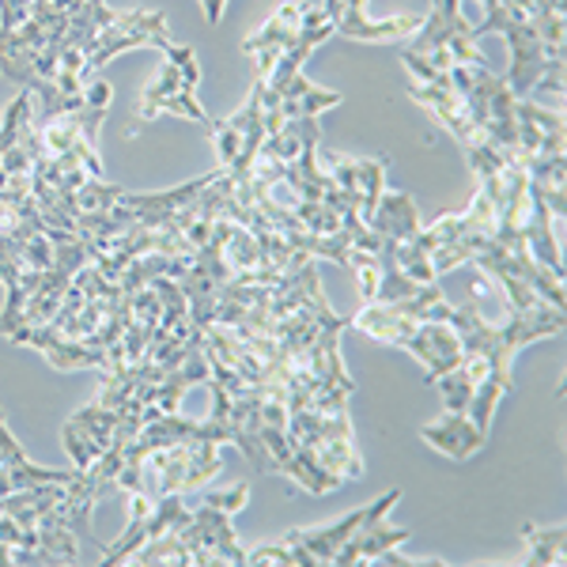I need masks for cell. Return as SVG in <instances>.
<instances>
[{
  "mask_svg": "<svg viewBox=\"0 0 567 567\" xmlns=\"http://www.w3.org/2000/svg\"><path fill=\"white\" fill-rule=\"evenodd\" d=\"M432 386L439 390V398H443L446 413H465V409H470V398H473V386H477V382H473L470 368H465V363H458L454 371L439 374Z\"/></svg>",
  "mask_w": 567,
  "mask_h": 567,
  "instance_id": "cell-16",
  "label": "cell"
},
{
  "mask_svg": "<svg viewBox=\"0 0 567 567\" xmlns=\"http://www.w3.org/2000/svg\"><path fill=\"white\" fill-rule=\"evenodd\" d=\"M178 537L189 553L194 567H216V564H246V548L235 537L231 515L208 503H197V511H189V518L178 526Z\"/></svg>",
  "mask_w": 567,
  "mask_h": 567,
  "instance_id": "cell-7",
  "label": "cell"
},
{
  "mask_svg": "<svg viewBox=\"0 0 567 567\" xmlns=\"http://www.w3.org/2000/svg\"><path fill=\"white\" fill-rule=\"evenodd\" d=\"M216 141V152H219V167L224 171H243L250 167V159L258 155V148L269 141V125H265V110H261V95L258 87L250 91V99L235 110L231 117L224 122H213V133Z\"/></svg>",
  "mask_w": 567,
  "mask_h": 567,
  "instance_id": "cell-8",
  "label": "cell"
},
{
  "mask_svg": "<svg viewBox=\"0 0 567 567\" xmlns=\"http://www.w3.org/2000/svg\"><path fill=\"white\" fill-rule=\"evenodd\" d=\"M401 499V488H390L386 496H379L374 503L360 511H349V515L341 518V523L333 526H307V529H291L288 537H284V545H288L291 553V564L299 567H318V564H333L337 553H341L344 545H349V537L368 523L371 515H379V511H393Z\"/></svg>",
  "mask_w": 567,
  "mask_h": 567,
  "instance_id": "cell-6",
  "label": "cell"
},
{
  "mask_svg": "<svg viewBox=\"0 0 567 567\" xmlns=\"http://www.w3.org/2000/svg\"><path fill=\"white\" fill-rule=\"evenodd\" d=\"M420 439H424L427 446H435L439 454L458 458V462L473 458V454L484 451V443H488V435L473 424L470 413H446L443 420H432V424L420 427Z\"/></svg>",
  "mask_w": 567,
  "mask_h": 567,
  "instance_id": "cell-12",
  "label": "cell"
},
{
  "mask_svg": "<svg viewBox=\"0 0 567 567\" xmlns=\"http://www.w3.org/2000/svg\"><path fill=\"white\" fill-rule=\"evenodd\" d=\"M322 8H326V12H333V8H337V0H326V4H322Z\"/></svg>",
  "mask_w": 567,
  "mask_h": 567,
  "instance_id": "cell-19",
  "label": "cell"
},
{
  "mask_svg": "<svg viewBox=\"0 0 567 567\" xmlns=\"http://www.w3.org/2000/svg\"><path fill=\"white\" fill-rule=\"evenodd\" d=\"M246 564H280V567H291V553L288 545L277 542V545H258L246 553Z\"/></svg>",
  "mask_w": 567,
  "mask_h": 567,
  "instance_id": "cell-18",
  "label": "cell"
},
{
  "mask_svg": "<svg viewBox=\"0 0 567 567\" xmlns=\"http://www.w3.org/2000/svg\"><path fill=\"white\" fill-rule=\"evenodd\" d=\"M368 227L382 239H393V243H409L413 235L420 231V216H416V205L409 194L393 189V194H382L374 213L368 216Z\"/></svg>",
  "mask_w": 567,
  "mask_h": 567,
  "instance_id": "cell-13",
  "label": "cell"
},
{
  "mask_svg": "<svg viewBox=\"0 0 567 567\" xmlns=\"http://www.w3.org/2000/svg\"><path fill=\"white\" fill-rule=\"evenodd\" d=\"M518 159H556L564 155V114L545 106H534L529 99H518Z\"/></svg>",
  "mask_w": 567,
  "mask_h": 567,
  "instance_id": "cell-10",
  "label": "cell"
},
{
  "mask_svg": "<svg viewBox=\"0 0 567 567\" xmlns=\"http://www.w3.org/2000/svg\"><path fill=\"white\" fill-rule=\"evenodd\" d=\"M529 567H560L567 560V534L564 526H526Z\"/></svg>",
  "mask_w": 567,
  "mask_h": 567,
  "instance_id": "cell-15",
  "label": "cell"
},
{
  "mask_svg": "<svg viewBox=\"0 0 567 567\" xmlns=\"http://www.w3.org/2000/svg\"><path fill=\"white\" fill-rule=\"evenodd\" d=\"M329 178L337 182V189L352 200V208L368 224L379 197L386 194L382 189V182H386V159H344V155H333L329 159Z\"/></svg>",
  "mask_w": 567,
  "mask_h": 567,
  "instance_id": "cell-9",
  "label": "cell"
},
{
  "mask_svg": "<svg viewBox=\"0 0 567 567\" xmlns=\"http://www.w3.org/2000/svg\"><path fill=\"white\" fill-rule=\"evenodd\" d=\"M443 322L454 326L462 341V363L473 374V398H470V420L484 435L492 432V416H496L499 398L511 390V363L515 355L534 341L564 333V310L537 303L534 310H511L507 322H488L477 303H462L446 310Z\"/></svg>",
  "mask_w": 567,
  "mask_h": 567,
  "instance_id": "cell-1",
  "label": "cell"
},
{
  "mask_svg": "<svg viewBox=\"0 0 567 567\" xmlns=\"http://www.w3.org/2000/svg\"><path fill=\"white\" fill-rule=\"evenodd\" d=\"M197 84H200L197 53L189 50V45L171 42L167 50H163L159 76H155L152 84L141 91V99H136L141 122H155V117H163V114H175V117H186V122L200 125L205 133H213V117L200 106Z\"/></svg>",
  "mask_w": 567,
  "mask_h": 567,
  "instance_id": "cell-5",
  "label": "cell"
},
{
  "mask_svg": "<svg viewBox=\"0 0 567 567\" xmlns=\"http://www.w3.org/2000/svg\"><path fill=\"white\" fill-rule=\"evenodd\" d=\"M329 39H333V20H329L322 4H296V0H288V4H280L265 20L258 34L246 39L243 50L254 61V69H258V80H265L284 53H307L310 58Z\"/></svg>",
  "mask_w": 567,
  "mask_h": 567,
  "instance_id": "cell-4",
  "label": "cell"
},
{
  "mask_svg": "<svg viewBox=\"0 0 567 567\" xmlns=\"http://www.w3.org/2000/svg\"><path fill=\"white\" fill-rule=\"evenodd\" d=\"M0 465L12 470V477L20 488H34V484H61V481L76 477V465H72V470H45V465H34L31 458H27L23 446L16 443L12 432H8L4 413H0Z\"/></svg>",
  "mask_w": 567,
  "mask_h": 567,
  "instance_id": "cell-14",
  "label": "cell"
},
{
  "mask_svg": "<svg viewBox=\"0 0 567 567\" xmlns=\"http://www.w3.org/2000/svg\"><path fill=\"white\" fill-rule=\"evenodd\" d=\"M200 503L227 511V515H239L246 503H250V484H235V488H224V492H205V496H200Z\"/></svg>",
  "mask_w": 567,
  "mask_h": 567,
  "instance_id": "cell-17",
  "label": "cell"
},
{
  "mask_svg": "<svg viewBox=\"0 0 567 567\" xmlns=\"http://www.w3.org/2000/svg\"><path fill=\"white\" fill-rule=\"evenodd\" d=\"M484 50L477 45L473 23L462 16V0H432V12L420 20L401 50V65L424 80L432 72H446L451 65H484Z\"/></svg>",
  "mask_w": 567,
  "mask_h": 567,
  "instance_id": "cell-3",
  "label": "cell"
},
{
  "mask_svg": "<svg viewBox=\"0 0 567 567\" xmlns=\"http://www.w3.org/2000/svg\"><path fill=\"white\" fill-rule=\"evenodd\" d=\"M473 34H503L511 50L507 87L518 99L529 91H564V12L526 16L518 8H488Z\"/></svg>",
  "mask_w": 567,
  "mask_h": 567,
  "instance_id": "cell-2",
  "label": "cell"
},
{
  "mask_svg": "<svg viewBox=\"0 0 567 567\" xmlns=\"http://www.w3.org/2000/svg\"><path fill=\"white\" fill-rule=\"evenodd\" d=\"M409 529L401 526H390V511H379V515H371L368 523H363L355 534L349 537V545L337 553L333 567H349V564H374L386 548H398L409 542Z\"/></svg>",
  "mask_w": 567,
  "mask_h": 567,
  "instance_id": "cell-11",
  "label": "cell"
}]
</instances>
